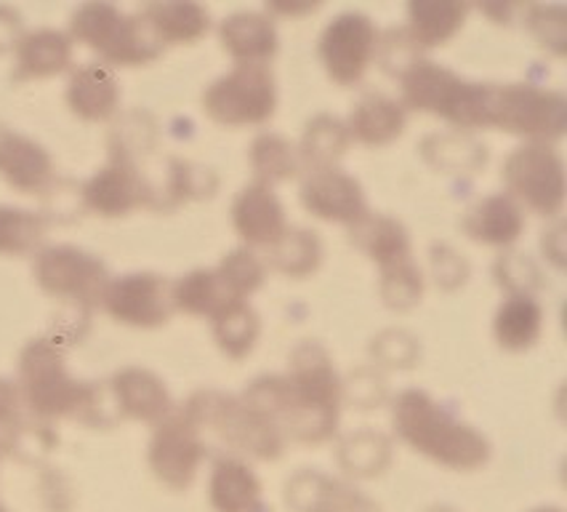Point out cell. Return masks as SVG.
<instances>
[{
  "mask_svg": "<svg viewBox=\"0 0 567 512\" xmlns=\"http://www.w3.org/2000/svg\"><path fill=\"white\" fill-rule=\"evenodd\" d=\"M75 43L68 32L56 28H38L24 32L14 49V83L45 81L72 68Z\"/></svg>",
  "mask_w": 567,
  "mask_h": 512,
  "instance_id": "44dd1931",
  "label": "cell"
},
{
  "mask_svg": "<svg viewBox=\"0 0 567 512\" xmlns=\"http://www.w3.org/2000/svg\"><path fill=\"white\" fill-rule=\"evenodd\" d=\"M99 307L115 324L153 331V328L166 326L174 315L171 280L157 273L117 275V278H110Z\"/></svg>",
  "mask_w": 567,
  "mask_h": 512,
  "instance_id": "5bb4252c",
  "label": "cell"
},
{
  "mask_svg": "<svg viewBox=\"0 0 567 512\" xmlns=\"http://www.w3.org/2000/svg\"><path fill=\"white\" fill-rule=\"evenodd\" d=\"M22 35V14L11 6H0V54L14 51Z\"/></svg>",
  "mask_w": 567,
  "mask_h": 512,
  "instance_id": "7dc6e473",
  "label": "cell"
},
{
  "mask_svg": "<svg viewBox=\"0 0 567 512\" xmlns=\"http://www.w3.org/2000/svg\"><path fill=\"white\" fill-rule=\"evenodd\" d=\"M282 499L288 512H381L379 502L354 483L312 468L288 478Z\"/></svg>",
  "mask_w": 567,
  "mask_h": 512,
  "instance_id": "2e32d148",
  "label": "cell"
},
{
  "mask_svg": "<svg viewBox=\"0 0 567 512\" xmlns=\"http://www.w3.org/2000/svg\"><path fill=\"white\" fill-rule=\"evenodd\" d=\"M110 400L117 417L131 422L157 424L174 411L166 382L142 366H125L110 379Z\"/></svg>",
  "mask_w": 567,
  "mask_h": 512,
  "instance_id": "ac0fdd59",
  "label": "cell"
},
{
  "mask_svg": "<svg viewBox=\"0 0 567 512\" xmlns=\"http://www.w3.org/2000/svg\"><path fill=\"white\" fill-rule=\"evenodd\" d=\"M24 403L19 387L11 379L0 377V457H19L22 446L35 430V424L24 419Z\"/></svg>",
  "mask_w": 567,
  "mask_h": 512,
  "instance_id": "ab89813d",
  "label": "cell"
},
{
  "mask_svg": "<svg viewBox=\"0 0 567 512\" xmlns=\"http://www.w3.org/2000/svg\"><path fill=\"white\" fill-rule=\"evenodd\" d=\"M233 227L246 243V248H272L277 240L286 235L288 216L282 201L277 198L272 187L264 185H246L233 201Z\"/></svg>",
  "mask_w": 567,
  "mask_h": 512,
  "instance_id": "d6986e66",
  "label": "cell"
},
{
  "mask_svg": "<svg viewBox=\"0 0 567 512\" xmlns=\"http://www.w3.org/2000/svg\"><path fill=\"white\" fill-rule=\"evenodd\" d=\"M19 396L38 422L72 419L89 427H110L104 390L96 382H81L68 369L64 347L51 337L30 339L17 360Z\"/></svg>",
  "mask_w": 567,
  "mask_h": 512,
  "instance_id": "7a4b0ae2",
  "label": "cell"
},
{
  "mask_svg": "<svg viewBox=\"0 0 567 512\" xmlns=\"http://www.w3.org/2000/svg\"><path fill=\"white\" fill-rule=\"evenodd\" d=\"M153 212H171L182 203L214 198L216 190H219V176L214 174V168L200 166V163L184 161V157H166L161 176L153 180Z\"/></svg>",
  "mask_w": 567,
  "mask_h": 512,
  "instance_id": "f1b7e54d",
  "label": "cell"
},
{
  "mask_svg": "<svg viewBox=\"0 0 567 512\" xmlns=\"http://www.w3.org/2000/svg\"><path fill=\"white\" fill-rule=\"evenodd\" d=\"M379 43L381 30L371 17L362 11H344L320 32L318 57L322 70L341 89L358 85L379 59Z\"/></svg>",
  "mask_w": 567,
  "mask_h": 512,
  "instance_id": "8fae6325",
  "label": "cell"
},
{
  "mask_svg": "<svg viewBox=\"0 0 567 512\" xmlns=\"http://www.w3.org/2000/svg\"><path fill=\"white\" fill-rule=\"evenodd\" d=\"M277 78L269 64H235L203 91V110L224 129L264 126L277 113Z\"/></svg>",
  "mask_w": 567,
  "mask_h": 512,
  "instance_id": "ba28073f",
  "label": "cell"
},
{
  "mask_svg": "<svg viewBox=\"0 0 567 512\" xmlns=\"http://www.w3.org/2000/svg\"><path fill=\"white\" fill-rule=\"evenodd\" d=\"M392 427L398 441L445 470L474 472L491 462L493 449L483 432L419 387L392 400Z\"/></svg>",
  "mask_w": 567,
  "mask_h": 512,
  "instance_id": "3957f363",
  "label": "cell"
},
{
  "mask_svg": "<svg viewBox=\"0 0 567 512\" xmlns=\"http://www.w3.org/2000/svg\"><path fill=\"white\" fill-rule=\"evenodd\" d=\"M64 100H68L70 113L85 123L110 121L121 110V83H117L115 70L99 62L81 64L70 75Z\"/></svg>",
  "mask_w": 567,
  "mask_h": 512,
  "instance_id": "cb8c5ba5",
  "label": "cell"
},
{
  "mask_svg": "<svg viewBox=\"0 0 567 512\" xmlns=\"http://www.w3.org/2000/svg\"><path fill=\"white\" fill-rule=\"evenodd\" d=\"M398 81L405 110L440 117L464 134L487 129L491 83L466 81L445 64L421 57L400 72Z\"/></svg>",
  "mask_w": 567,
  "mask_h": 512,
  "instance_id": "5b68a950",
  "label": "cell"
},
{
  "mask_svg": "<svg viewBox=\"0 0 567 512\" xmlns=\"http://www.w3.org/2000/svg\"><path fill=\"white\" fill-rule=\"evenodd\" d=\"M240 400L267 419L286 443L320 446L339 430L344 382L331 352L320 341L305 339L293 347L286 373L256 377Z\"/></svg>",
  "mask_w": 567,
  "mask_h": 512,
  "instance_id": "6da1fadb",
  "label": "cell"
},
{
  "mask_svg": "<svg viewBox=\"0 0 567 512\" xmlns=\"http://www.w3.org/2000/svg\"><path fill=\"white\" fill-rule=\"evenodd\" d=\"M525 28L533 38H536L540 49H549L554 57H565V45H567L565 6H527Z\"/></svg>",
  "mask_w": 567,
  "mask_h": 512,
  "instance_id": "7bdbcfd3",
  "label": "cell"
},
{
  "mask_svg": "<svg viewBox=\"0 0 567 512\" xmlns=\"http://www.w3.org/2000/svg\"><path fill=\"white\" fill-rule=\"evenodd\" d=\"M208 454L210 451L197 427L184 417L182 409H174L163 422L155 424L147 446V464L166 489L187 491Z\"/></svg>",
  "mask_w": 567,
  "mask_h": 512,
  "instance_id": "7c38bea8",
  "label": "cell"
},
{
  "mask_svg": "<svg viewBox=\"0 0 567 512\" xmlns=\"http://www.w3.org/2000/svg\"><path fill=\"white\" fill-rule=\"evenodd\" d=\"M210 331H214L216 347H219L224 356L229 360H246L256 350V345H259L261 318L250 307V301L237 299L210 320Z\"/></svg>",
  "mask_w": 567,
  "mask_h": 512,
  "instance_id": "d590c367",
  "label": "cell"
},
{
  "mask_svg": "<svg viewBox=\"0 0 567 512\" xmlns=\"http://www.w3.org/2000/svg\"><path fill=\"white\" fill-rule=\"evenodd\" d=\"M85 212L102 219H121L136 208H155L153 174L144 163L110 155V161L81 187Z\"/></svg>",
  "mask_w": 567,
  "mask_h": 512,
  "instance_id": "4fadbf2b",
  "label": "cell"
},
{
  "mask_svg": "<svg viewBox=\"0 0 567 512\" xmlns=\"http://www.w3.org/2000/svg\"><path fill=\"white\" fill-rule=\"evenodd\" d=\"M72 43H81L99 57L104 68H144L163 57V45L142 14H125L112 3H83L72 11Z\"/></svg>",
  "mask_w": 567,
  "mask_h": 512,
  "instance_id": "8992f818",
  "label": "cell"
},
{
  "mask_svg": "<svg viewBox=\"0 0 567 512\" xmlns=\"http://www.w3.org/2000/svg\"><path fill=\"white\" fill-rule=\"evenodd\" d=\"M421 157L443 174H477L487 163V147L464 131L430 134L421 142Z\"/></svg>",
  "mask_w": 567,
  "mask_h": 512,
  "instance_id": "e575fe53",
  "label": "cell"
},
{
  "mask_svg": "<svg viewBox=\"0 0 567 512\" xmlns=\"http://www.w3.org/2000/svg\"><path fill=\"white\" fill-rule=\"evenodd\" d=\"M248 166L254 171L256 185L272 190L275 185H282V182H291L305 174L299 147L282 134H275V131H264L250 142Z\"/></svg>",
  "mask_w": 567,
  "mask_h": 512,
  "instance_id": "1f68e13d",
  "label": "cell"
},
{
  "mask_svg": "<svg viewBox=\"0 0 567 512\" xmlns=\"http://www.w3.org/2000/svg\"><path fill=\"white\" fill-rule=\"evenodd\" d=\"M182 411L197 427L208 451L214 446L224 449L221 457H237L243 462H277L286 454L288 443L280 432L237 396H227L221 390H197Z\"/></svg>",
  "mask_w": 567,
  "mask_h": 512,
  "instance_id": "277c9868",
  "label": "cell"
},
{
  "mask_svg": "<svg viewBox=\"0 0 567 512\" xmlns=\"http://www.w3.org/2000/svg\"><path fill=\"white\" fill-rule=\"evenodd\" d=\"M171 301H174V313L193 315V318H208L214 320L224 307L237 301L229 288L224 286L221 275L214 270H193L182 275L179 280L171 284Z\"/></svg>",
  "mask_w": 567,
  "mask_h": 512,
  "instance_id": "4dcf8cb0",
  "label": "cell"
},
{
  "mask_svg": "<svg viewBox=\"0 0 567 512\" xmlns=\"http://www.w3.org/2000/svg\"><path fill=\"white\" fill-rule=\"evenodd\" d=\"M392 464V441L379 430H358L339 443V468L354 481L384 475Z\"/></svg>",
  "mask_w": 567,
  "mask_h": 512,
  "instance_id": "8d00e7d4",
  "label": "cell"
},
{
  "mask_svg": "<svg viewBox=\"0 0 567 512\" xmlns=\"http://www.w3.org/2000/svg\"><path fill=\"white\" fill-rule=\"evenodd\" d=\"M487 129L554 147L567 129L565 94L533 83H491Z\"/></svg>",
  "mask_w": 567,
  "mask_h": 512,
  "instance_id": "52a82bcc",
  "label": "cell"
},
{
  "mask_svg": "<svg viewBox=\"0 0 567 512\" xmlns=\"http://www.w3.org/2000/svg\"><path fill=\"white\" fill-rule=\"evenodd\" d=\"M470 262L464 259V254H458L456 248L447 246V243H434L432 246V275L437 280L440 288L445 291H456L458 286H464L470 280Z\"/></svg>",
  "mask_w": 567,
  "mask_h": 512,
  "instance_id": "f6af8a7d",
  "label": "cell"
},
{
  "mask_svg": "<svg viewBox=\"0 0 567 512\" xmlns=\"http://www.w3.org/2000/svg\"><path fill=\"white\" fill-rule=\"evenodd\" d=\"M386 398V382L375 369H360L352 373V379L344 385V400L354 403V409L368 411L384 403Z\"/></svg>",
  "mask_w": 567,
  "mask_h": 512,
  "instance_id": "bcb514c9",
  "label": "cell"
},
{
  "mask_svg": "<svg viewBox=\"0 0 567 512\" xmlns=\"http://www.w3.org/2000/svg\"><path fill=\"white\" fill-rule=\"evenodd\" d=\"M318 9V3H307V6H277V3H269L267 6V14H291V17H299V14H309V11Z\"/></svg>",
  "mask_w": 567,
  "mask_h": 512,
  "instance_id": "681fc988",
  "label": "cell"
},
{
  "mask_svg": "<svg viewBox=\"0 0 567 512\" xmlns=\"http://www.w3.org/2000/svg\"><path fill=\"white\" fill-rule=\"evenodd\" d=\"M544 305L536 297H506L493 315V337L506 352H527L544 334Z\"/></svg>",
  "mask_w": 567,
  "mask_h": 512,
  "instance_id": "f546056e",
  "label": "cell"
},
{
  "mask_svg": "<svg viewBox=\"0 0 567 512\" xmlns=\"http://www.w3.org/2000/svg\"><path fill=\"white\" fill-rule=\"evenodd\" d=\"M506 195L523 212L559 219L565 206V161L551 144H519L501 163Z\"/></svg>",
  "mask_w": 567,
  "mask_h": 512,
  "instance_id": "9c48e42d",
  "label": "cell"
},
{
  "mask_svg": "<svg viewBox=\"0 0 567 512\" xmlns=\"http://www.w3.org/2000/svg\"><path fill=\"white\" fill-rule=\"evenodd\" d=\"M493 278L498 288H504L506 297H536L549 286L538 262L523 252H501L493 262Z\"/></svg>",
  "mask_w": 567,
  "mask_h": 512,
  "instance_id": "f35d334b",
  "label": "cell"
},
{
  "mask_svg": "<svg viewBox=\"0 0 567 512\" xmlns=\"http://www.w3.org/2000/svg\"><path fill=\"white\" fill-rule=\"evenodd\" d=\"M349 140H354L362 147H386L398 142L408 129V110L400 100L381 94V91H368L352 104L347 115Z\"/></svg>",
  "mask_w": 567,
  "mask_h": 512,
  "instance_id": "603a6c76",
  "label": "cell"
},
{
  "mask_svg": "<svg viewBox=\"0 0 567 512\" xmlns=\"http://www.w3.org/2000/svg\"><path fill=\"white\" fill-rule=\"evenodd\" d=\"M0 512H9V510H6V508H3V504H0Z\"/></svg>",
  "mask_w": 567,
  "mask_h": 512,
  "instance_id": "f5cc1de1",
  "label": "cell"
},
{
  "mask_svg": "<svg viewBox=\"0 0 567 512\" xmlns=\"http://www.w3.org/2000/svg\"><path fill=\"white\" fill-rule=\"evenodd\" d=\"M426 512H456V510L447 508V504H440V508H432V510H426Z\"/></svg>",
  "mask_w": 567,
  "mask_h": 512,
  "instance_id": "816d5d0a",
  "label": "cell"
},
{
  "mask_svg": "<svg viewBox=\"0 0 567 512\" xmlns=\"http://www.w3.org/2000/svg\"><path fill=\"white\" fill-rule=\"evenodd\" d=\"M371 356L375 366H386V369H411L419 356V345L411 334L405 331H384L381 337L373 339Z\"/></svg>",
  "mask_w": 567,
  "mask_h": 512,
  "instance_id": "ee69618b",
  "label": "cell"
},
{
  "mask_svg": "<svg viewBox=\"0 0 567 512\" xmlns=\"http://www.w3.org/2000/svg\"><path fill=\"white\" fill-rule=\"evenodd\" d=\"M219 43L235 64H269L280 51L275 19L264 11H235L219 22Z\"/></svg>",
  "mask_w": 567,
  "mask_h": 512,
  "instance_id": "7402d4cb",
  "label": "cell"
},
{
  "mask_svg": "<svg viewBox=\"0 0 567 512\" xmlns=\"http://www.w3.org/2000/svg\"><path fill=\"white\" fill-rule=\"evenodd\" d=\"M138 14L153 30L163 49H168V45H195L210 32V11L200 3H189V0L147 3Z\"/></svg>",
  "mask_w": 567,
  "mask_h": 512,
  "instance_id": "83f0119b",
  "label": "cell"
},
{
  "mask_svg": "<svg viewBox=\"0 0 567 512\" xmlns=\"http://www.w3.org/2000/svg\"><path fill=\"white\" fill-rule=\"evenodd\" d=\"M349 144H352V140H349L347 123L331 113H318L307 121L305 134H301V142L296 147H299L301 166L309 171L339 166Z\"/></svg>",
  "mask_w": 567,
  "mask_h": 512,
  "instance_id": "836d02e7",
  "label": "cell"
},
{
  "mask_svg": "<svg viewBox=\"0 0 567 512\" xmlns=\"http://www.w3.org/2000/svg\"><path fill=\"white\" fill-rule=\"evenodd\" d=\"M525 227V212L506 193L485 195L461 216V233L466 238L480 246L501 248V252H509L514 243L523 238Z\"/></svg>",
  "mask_w": 567,
  "mask_h": 512,
  "instance_id": "ffe728a7",
  "label": "cell"
},
{
  "mask_svg": "<svg viewBox=\"0 0 567 512\" xmlns=\"http://www.w3.org/2000/svg\"><path fill=\"white\" fill-rule=\"evenodd\" d=\"M470 14V3H456V0H413V3H408V24L402 30H405L413 49L421 54V51H432L451 43L464 30Z\"/></svg>",
  "mask_w": 567,
  "mask_h": 512,
  "instance_id": "d4e9b609",
  "label": "cell"
},
{
  "mask_svg": "<svg viewBox=\"0 0 567 512\" xmlns=\"http://www.w3.org/2000/svg\"><path fill=\"white\" fill-rule=\"evenodd\" d=\"M530 512H565V510L557 508V504H540V508H533Z\"/></svg>",
  "mask_w": 567,
  "mask_h": 512,
  "instance_id": "f907efd6",
  "label": "cell"
},
{
  "mask_svg": "<svg viewBox=\"0 0 567 512\" xmlns=\"http://www.w3.org/2000/svg\"><path fill=\"white\" fill-rule=\"evenodd\" d=\"M216 273L221 275L224 286L229 288L235 299H246L254 297L256 291L264 286L267 280V265L259 259V254H254L250 248H235V252L224 254Z\"/></svg>",
  "mask_w": 567,
  "mask_h": 512,
  "instance_id": "60d3db41",
  "label": "cell"
},
{
  "mask_svg": "<svg viewBox=\"0 0 567 512\" xmlns=\"http://www.w3.org/2000/svg\"><path fill=\"white\" fill-rule=\"evenodd\" d=\"M379 294L389 310H413L421 297H424V273H421V267L413 259L386 267V270H381Z\"/></svg>",
  "mask_w": 567,
  "mask_h": 512,
  "instance_id": "b9f144b4",
  "label": "cell"
},
{
  "mask_svg": "<svg viewBox=\"0 0 567 512\" xmlns=\"http://www.w3.org/2000/svg\"><path fill=\"white\" fill-rule=\"evenodd\" d=\"M349 240H352V246L358 248V252L375 262L381 270L413 259L408 227L389 214L368 212L360 222H354V225L349 227Z\"/></svg>",
  "mask_w": 567,
  "mask_h": 512,
  "instance_id": "4316f807",
  "label": "cell"
},
{
  "mask_svg": "<svg viewBox=\"0 0 567 512\" xmlns=\"http://www.w3.org/2000/svg\"><path fill=\"white\" fill-rule=\"evenodd\" d=\"M261 481L248 462L219 457L208 478V502L214 512H261Z\"/></svg>",
  "mask_w": 567,
  "mask_h": 512,
  "instance_id": "484cf974",
  "label": "cell"
},
{
  "mask_svg": "<svg viewBox=\"0 0 567 512\" xmlns=\"http://www.w3.org/2000/svg\"><path fill=\"white\" fill-rule=\"evenodd\" d=\"M0 180L19 195H45L56 185L54 157L41 142L0 123Z\"/></svg>",
  "mask_w": 567,
  "mask_h": 512,
  "instance_id": "e0dca14e",
  "label": "cell"
},
{
  "mask_svg": "<svg viewBox=\"0 0 567 512\" xmlns=\"http://www.w3.org/2000/svg\"><path fill=\"white\" fill-rule=\"evenodd\" d=\"M51 219L17 206H0V256H35L43 248Z\"/></svg>",
  "mask_w": 567,
  "mask_h": 512,
  "instance_id": "74e56055",
  "label": "cell"
},
{
  "mask_svg": "<svg viewBox=\"0 0 567 512\" xmlns=\"http://www.w3.org/2000/svg\"><path fill=\"white\" fill-rule=\"evenodd\" d=\"M544 256L551 262L554 270H565V246H563V219H554V227L544 229L540 238Z\"/></svg>",
  "mask_w": 567,
  "mask_h": 512,
  "instance_id": "c3c4849f",
  "label": "cell"
},
{
  "mask_svg": "<svg viewBox=\"0 0 567 512\" xmlns=\"http://www.w3.org/2000/svg\"><path fill=\"white\" fill-rule=\"evenodd\" d=\"M322 256H326V246L315 229L288 227L286 235L272 248H267L264 265H269V270L286 275V278L305 280L320 270Z\"/></svg>",
  "mask_w": 567,
  "mask_h": 512,
  "instance_id": "d6a6232c",
  "label": "cell"
},
{
  "mask_svg": "<svg viewBox=\"0 0 567 512\" xmlns=\"http://www.w3.org/2000/svg\"><path fill=\"white\" fill-rule=\"evenodd\" d=\"M299 201L307 214L331 225L352 227L371 208H368L365 190L352 174L333 168H309L301 174Z\"/></svg>",
  "mask_w": 567,
  "mask_h": 512,
  "instance_id": "9a60e30c",
  "label": "cell"
},
{
  "mask_svg": "<svg viewBox=\"0 0 567 512\" xmlns=\"http://www.w3.org/2000/svg\"><path fill=\"white\" fill-rule=\"evenodd\" d=\"M32 278L43 294L89 313L99 307L112 275L96 254L70 243H56L32 256Z\"/></svg>",
  "mask_w": 567,
  "mask_h": 512,
  "instance_id": "30bf717a",
  "label": "cell"
}]
</instances>
